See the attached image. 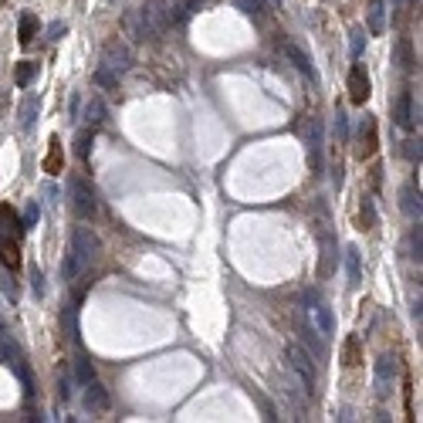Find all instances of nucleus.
<instances>
[{
	"mask_svg": "<svg viewBox=\"0 0 423 423\" xmlns=\"http://www.w3.org/2000/svg\"><path fill=\"white\" fill-rule=\"evenodd\" d=\"M379 149V135H376V119L366 115L363 122V133H359V146H356V159H372Z\"/></svg>",
	"mask_w": 423,
	"mask_h": 423,
	"instance_id": "6e6552de",
	"label": "nucleus"
},
{
	"mask_svg": "<svg viewBox=\"0 0 423 423\" xmlns=\"http://www.w3.org/2000/svg\"><path fill=\"white\" fill-rule=\"evenodd\" d=\"M234 7H238V10H244L247 17H254V21H265V17H267L265 0H234Z\"/></svg>",
	"mask_w": 423,
	"mask_h": 423,
	"instance_id": "6ab92c4d",
	"label": "nucleus"
},
{
	"mask_svg": "<svg viewBox=\"0 0 423 423\" xmlns=\"http://www.w3.org/2000/svg\"><path fill=\"white\" fill-rule=\"evenodd\" d=\"M41 169H44L48 176L65 173V146H61L58 135H51V142H48V156H44V163H41Z\"/></svg>",
	"mask_w": 423,
	"mask_h": 423,
	"instance_id": "9d476101",
	"label": "nucleus"
},
{
	"mask_svg": "<svg viewBox=\"0 0 423 423\" xmlns=\"http://www.w3.org/2000/svg\"><path fill=\"white\" fill-rule=\"evenodd\" d=\"M38 17H34V14H24V17H21V31H17V41H21V44H31V41H34V34H38Z\"/></svg>",
	"mask_w": 423,
	"mask_h": 423,
	"instance_id": "aec40b11",
	"label": "nucleus"
},
{
	"mask_svg": "<svg viewBox=\"0 0 423 423\" xmlns=\"http://www.w3.org/2000/svg\"><path fill=\"white\" fill-rule=\"evenodd\" d=\"M288 363H291V370L298 372L301 386L315 390V366H312V356H308L305 349H298V345H288Z\"/></svg>",
	"mask_w": 423,
	"mask_h": 423,
	"instance_id": "39448f33",
	"label": "nucleus"
},
{
	"mask_svg": "<svg viewBox=\"0 0 423 423\" xmlns=\"http://www.w3.org/2000/svg\"><path fill=\"white\" fill-rule=\"evenodd\" d=\"M85 126H92V129H99L102 122H106V102L99 99V95H92L88 102H85Z\"/></svg>",
	"mask_w": 423,
	"mask_h": 423,
	"instance_id": "2eb2a0df",
	"label": "nucleus"
},
{
	"mask_svg": "<svg viewBox=\"0 0 423 423\" xmlns=\"http://www.w3.org/2000/svg\"><path fill=\"white\" fill-rule=\"evenodd\" d=\"M349 38H352V41H349V51H352V58L359 61V54H363V48H366V31H363V27H356Z\"/></svg>",
	"mask_w": 423,
	"mask_h": 423,
	"instance_id": "bb28decb",
	"label": "nucleus"
},
{
	"mask_svg": "<svg viewBox=\"0 0 423 423\" xmlns=\"http://www.w3.org/2000/svg\"><path fill=\"white\" fill-rule=\"evenodd\" d=\"M38 112H41V95H27L21 108H17V119H21V129H31L34 126V119H38Z\"/></svg>",
	"mask_w": 423,
	"mask_h": 423,
	"instance_id": "f3484780",
	"label": "nucleus"
},
{
	"mask_svg": "<svg viewBox=\"0 0 423 423\" xmlns=\"http://www.w3.org/2000/svg\"><path fill=\"white\" fill-rule=\"evenodd\" d=\"M102 68H108L112 75H126L133 68V48L122 38H112L102 48Z\"/></svg>",
	"mask_w": 423,
	"mask_h": 423,
	"instance_id": "20e7f679",
	"label": "nucleus"
},
{
	"mask_svg": "<svg viewBox=\"0 0 423 423\" xmlns=\"http://www.w3.org/2000/svg\"><path fill=\"white\" fill-rule=\"evenodd\" d=\"M345 267H349V285H359L363 274H359V251H356V247L345 251Z\"/></svg>",
	"mask_w": 423,
	"mask_h": 423,
	"instance_id": "b1692460",
	"label": "nucleus"
},
{
	"mask_svg": "<svg viewBox=\"0 0 423 423\" xmlns=\"http://www.w3.org/2000/svg\"><path fill=\"white\" fill-rule=\"evenodd\" d=\"M308 318H312V325H315V332L322 339H332V335H335V315H332V308H329L325 301H312Z\"/></svg>",
	"mask_w": 423,
	"mask_h": 423,
	"instance_id": "0eeeda50",
	"label": "nucleus"
},
{
	"mask_svg": "<svg viewBox=\"0 0 423 423\" xmlns=\"http://www.w3.org/2000/svg\"><path fill=\"white\" fill-rule=\"evenodd\" d=\"M85 406H88L92 413H108L112 399H108V390L102 386V383H99V379L85 383Z\"/></svg>",
	"mask_w": 423,
	"mask_h": 423,
	"instance_id": "1a4fd4ad",
	"label": "nucleus"
},
{
	"mask_svg": "<svg viewBox=\"0 0 423 423\" xmlns=\"http://www.w3.org/2000/svg\"><path fill=\"white\" fill-rule=\"evenodd\" d=\"M38 220H41V207H38V200H31V204H27L24 220H21V224H24V231H27V227H34Z\"/></svg>",
	"mask_w": 423,
	"mask_h": 423,
	"instance_id": "c756f323",
	"label": "nucleus"
},
{
	"mask_svg": "<svg viewBox=\"0 0 423 423\" xmlns=\"http://www.w3.org/2000/svg\"><path fill=\"white\" fill-rule=\"evenodd\" d=\"M95 254H99V238H95V231H92V227H75V234H72V251H68V258L61 261V278H65V281H75L81 271L95 261Z\"/></svg>",
	"mask_w": 423,
	"mask_h": 423,
	"instance_id": "f257e3e1",
	"label": "nucleus"
},
{
	"mask_svg": "<svg viewBox=\"0 0 423 423\" xmlns=\"http://www.w3.org/2000/svg\"><path fill=\"white\" fill-rule=\"evenodd\" d=\"M366 17H370V31H372V34H383V31H386V3H383V0H370Z\"/></svg>",
	"mask_w": 423,
	"mask_h": 423,
	"instance_id": "a211bd4d",
	"label": "nucleus"
},
{
	"mask_svg": "<svg viewBox=\"0 0 423 423\" xmlns=\"http://www.w3.org/2000/svg\"><path fill=\"white\" fill-rule=\"evenodd\" d=\"M397 61H399L403 72H413V58H410V41H406V38L397 44Z\"/></svg>",
	"mask_w": 423,
	"mask_h": 423,
	"instance_id": "cd10ccee",
	"label": "nucleus"
},
{
	"mask_svg": "<svg viewBox=\"0 0 423 423\" xmlns=\"http://www.w3.org/2000/svg\"><path fill=\"white\" fill-rule=\"evenodd\" d=\"M75 376H78L81 383H92V379H95V370H92V363H88L85 356L75 359Z\"/></svg>",
	"mask_w": 423,
	"mask_h": 423,
	"instance_id": "c85d7f7f",
	"label": "nucleus"
},
{
	"mask_svg": "<svg viewBox=\"0 0 423 423\" xmlns=\"http://www.w3.org/2000/svg\"><path fill=\"white\" fill-rule=\"evenodd\" d=\"M403 210H406V217H420V197L413 200V183L403 190Z\"/></svg>",
	"mask_w": 423,
	"mask_h": 423,
	"instance_id": "a878e982",
	"label": "nucleus"
},
{
	"mask_svg": "<svg viewBox=\"0 0 423 423\" xmlns=\"http://www.w3.org/2000/svg\"><path fill=\"white\" fill-rule=\"evenodd\" d=\"M359 363H363V339H359V335H345L342 366H345V370H352V366H359Z\"/></svg>",
	"mask_w": 423,
	"mask_h": 423,
	"instance_id": "4468645a",
	"label": "nucleus"
},
{
	"mask_svg": "<svg viewBox=\"0 0 423 423\" xmlns=\"http://www.w3.org/2000/svg\"><path fill=\"white\" fill-rule=\"evenodd\" d=\"M271 3H274V7H281V0H271Z\"/></svg>",
	"mask_w": 423,
	"mask_h": 423,
	"instance_id": "c9c22d12",
	"label": "nucleus"
},
{
	"mask_svg": "<svg viewBox=\"0 0 423 423\" xmlns=\"http://www.w3.org/2000/svg\"><path fill=\"white\" fill-rule=\"evenodd\" d=\"M126 31H129V38H135V41H149V38H156V34H153V27L146 24V17H142V10H139V7L126 14Z\"/></svg>",
	"mask_w": 423,
	"mask_h": 423,
	"instance_id": "9b49d317",
	"label": "nucleus"
},
{
	"mask_svg": "<svg viewBox=\"0 0 423 423\" xmlns=\"http://www.w3.org/2000/svg\"><path fill=\"white\" fill-rule=\"evenodd\" d=\"M68 193H72V210L78 213L81 220H92L95 210H99V200H95L92 186L85 183L78 173H72V176H68Z\"/></svg>",
	"mask_w": 423,
	"mask_h": 423,
	"instance_id": "7ed1b4c3",
	"label": "nucleus"
},
{
	"mask_svg": "<svg viewBox=\"0 0 423 423\" xmlns=\"http://www.w3.org/2000/svg\"><path fill=\"white\" fill-rule=\"evenodd\" d=\"M393 119H397L399 129H413V126H417V122H413V95H410V92H403V95L397 99Z\"/></svg>",
	"mask_w": 423,
	"mask_h": 423,
	"instance_id": "f8f14e48",
	"label": "nucleus"
},
{
	"mask_svg": "<svg viewBox=\"0 0 423 423\" xmlns=\"http://www.w3.org/2000/svg\"><path fill=\"white\" fill-rule=\"evenodd\" d=\"M403 153H406V159H417V163H420V142H413V139H410Z\"/></svg>",
	"mask_w": 423,
	"mask_h": 423,
	"instance_id": "473e14b6",
	"label": "nucleus"
},
{
	"mask_svg": "<svg viewBox=\"0 0 423 423\" xmlns=\"http://www.w3.org/2000/svg\"><path fill=\"white\" fill-rule=\"evenodd\" d=\"M21 238H24V224L17 220L10 204H0V265L10 271L21 267Z\"/></svg>",
	"mask_w": 423,
	"mask_h": 423,
	"instance_id": "f03ea898",
	"label": "nucleus"
},
{
	"mask_svg": "<svg viewBox=\"0 0 423 423\" xmlns=\"http://www.w3.org/2000/svg\"><path fill=\"white\" fill-rule=\"evenodd\" d=\"M92 139H95V129H92V126H85V129L78 133V139H75V156H78L81 163L88 159V149H92Z\"/></svg>",
	"mask_w": 423,
	"mask_h": 423,
	"instance_id": "4be33fe9",
	"label": "nucleus"
},
{
	"mask_svg": "<svg viewBox=\"0 0 423 423\" xmlns=\"http://www.w3.org/2000/svg\"><path fill=\"white\" fill-rule=\"evenodd\" d=\"M281 48H285V54H288V61L295 65V68H298V72H305V75H315V68H312V58H308V54L301 51V48L295 44V41H285Z\"/></svg>",
	"mask_w": 423,
	"mask_h": 423,
	"instance_id": "dca6fc26",
	"label": "nucleus"
},
{
	"mask_svg": "<svg viewBox=\"0 0 423 423\" xmlns=\"http://www.w3.org/2000/svg\"><path fill=\"white\" fill-rule=\"evenodd\" d=\"M34 75H38V61H21V65L14 68V81H17L21 88H27V85L34 81Z\"/></svg>",
	"mask_w": 423,
	"mask_h": 423,
	"instance_id": "412c9836",
	"label": "nucleus"
},
{
	"mask_svg": "<svg viewBox=\"0 0 423 423\" xmlns=\"http://www.w3.org/2000/svg\"><path fill=\"white\" fill-rule=\"evenodd\" d=\"M95 81H99V85H106V88H119V75H112V72L102 68V65H99V72H95Z\"/></svg>",
	"mask_w": 423,
	"mask_h": 423,
	"instance_id": "7c9ffc66",
	"label": "nucleus"
},
{
	"mask_svg": "<svg viewBox=\"0 0 423 423\" xmlns=\"http://www.w3.org/2000/svg\"><path fill=\"white\" fill-rule=\"evenodd\" d=\"M31 281H34V295H41V291H44V278H41V271H34V274H31Z\"/></svg>",
	"mask_w": 423,
	"mask_h": 423,
	"instance_id": "72a5a7b5",
	"label": "nucleus"
},
{
	"mask_svg": "<svg viewBox=\"0 0 423 423\" xmlns=\"http://www.w3.org/2000/svg\"><path fill=\"white\" fill-rule=\"evenodd\" d=\"M308 156H312V169L322 166V122L308 119Z\"/></svg>",
	"mask_w": 423,
	"mask_h": 423,
	"instance_id": "ddd939ff",
	"label": "nucleus"
},
{
	"mask_svg": "<svg viewBox=\"0 0 423 423\" xmlns=\"http://www.w3.org/2000/svg\"><path fill=\"white\" fill-rule=\"evenodd\" d=\"M359 231H376V204L372 200H363V207H359Z\"/></svg>",
	"mask_w": 423,
	"mask_h": 423,
	"instance_id": "5701e85b",
	"label": "nucleus"
},
{
	"mask_svg": "<svg viewBox=\"0 0 423 423\" xmlns=\"http://www.w3.org/2000/svg\"><path fill=\"white\" fill-rule=\"evenodd\" d=\"M335 133H339V139L345 142V135H349V122H345V112H335Z\"/></svg>",
	"mask_w": 423,
	"mask_h": 423,
	"instance_id": "2f4dec72",
	"label": "nucleus"
},
{
	"mask_svg": "<svg viewBox=\"0 0 423 423\" xmlns=\"http://www.w3.org/2000/svg\"><path fill=\"white\" fill-rule=\"evenodd\" d=\"M370 95H372V85H370L366 68H363V65H352V72H349V99H352L356 106H366Z\"/></svg>",
	"mask_w": 423,
	"mask_h": 423,
	"instance_id": "423d86ee",
	"label": "nucleus"
},
{
	"mask_svg": "<svg viewBox=\"0 0 423 423\" xmlns=\"http://www.w3.org/2000/svg\"><path fill=\"white\" fill-rule=\"evenodd\" d=\"M393 372H397V363H393L390 356H383V359H379V366H376V383H379V386H386V379H393Z\"/></svg>",
	"mask_w": 423,
	"mask_h": 423,
	"instance_id": "393cba45",
	"label": "nucleus"
},
{
	"mask_svg": "<svg viewBox=\"0 0 423 423\" xmlns=\"http://www.w3.org/2000/svg\"><path fill=\"white\" fill-rule=\"evenodd\" d=\"M48 34H51L54 41H58V38H61V34H65V24H61V21H54V24L48 27Z\"/></svg>",
	"mask_w": 423,
	"mask_h": 423,
	"instance_id": "f704fd0d",
	"label": "nucleus"
}]
</instances>
